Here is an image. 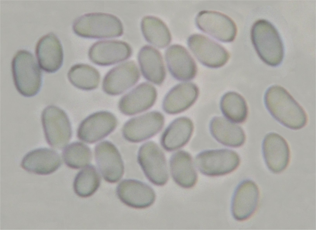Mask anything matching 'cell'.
Returning a JSON list of instances; mask_svg holds the SVG:
<instances>
[{"instance_id":"6da1fadb","label":"cell","mask_w":316,"mask_h":230,"mask_svg":"<svg viewBox=\"0 0 316 230\" xmlns=\"http://www.w3.org/2000/svg\"><path fill=\"white\" fill-rule=\"evenodd\" d=\"M265 106L272 117L284 126L300 129L308 121L303 108L284 88L278 85L269 87L264 96Z\"/></svg>"},{"instance_id":"7a4b0ae2","label":"cell","mask_w":316,"mask_h":230,"mask_svg":"<svg viewBox=\"0 0 316 230\" xmlns=\"http://www.w3.org/2000/svg\"><path fill=\"white\" fill-rule=\"evenodd\" d=\"M251 37L263 62L272 67L281 64L284 56L283 44L278 31L271 23L264 19L256 21L252 27Z\"/></svg>"},{"instance_id":"3957f363","label":"cell","mask_w":316,"mask_h":230,"mask_svg":"<svg viewBox=\"0 0 316 230\" xmlns=\"http://www.w3.org/2000/svg\"><path fill=\"white\" fill-rule=\"evenodd\" d=\"M73 29L77 35L89 39L117 37L123 33V23L118 17L102 12L90 13L81 15L74 22Z\"/></svg>"},{"instance_id":"277c9868","label":"cell","mask_w":316,"mask_h":230,"mask_svg":"<svg viewBox=\"0 0 316 230\" xmlns=\"http://www.w3.org/2000/svg\"><path fill=\"white\" fill-rule=\"evenodd\" d=\"M11 70L15 85L20 94L31 97L39 92L42 72L31 53L24 50L18 51L12 60Z\"/></svg>"},{"instance_id":"5b68a950","label":"cell","mask_w":316,"mask_h":230,"mask_svg":"<svg viewBox=\"0 0 316 230\" xmlns=\"http://www.w3.org/2000/svg\"><path fill=\"white\" fill-rule=\"evenodd\" d=\"M41 120L48 144L56 149L64 147L72 135L71 123L66 113L57 106L49 105L43 110Z\"/></svg>"},{"instance_id":"8992f818","label":"cell","mask_w":316,"mask_h":230,"mask_svg":"<svg viewBox=\"0 0 316 230\" xmlns=\"http://www.w3.org/2000/svg\"><path fill=\"white\" fill-rule=\"evenodd\" d=\"M195 162L202 174L217 176L228 174L235 170L239 165L240 158L238 154L231 150H208L198 154Z\"/></svg>"},{"instance_id":"52a82bcc","label":"cell","mask_w":316,"mask_h":230,"mask_svg":"<svg viewBox=\"0 0 316 230\" xmlns=\"http://www.w3.org/2000/svg\"><path fill=\"white\" fill-rule=\"evenodd\" d=\"M137 160L144 175L154 184L162 186L169 178L167 162L162 150L155 142H145L139 148Z\"/></svg>"},{"instance_id":"ba28073f","label":"cell","mask_w":316,"mask_h":230,"mask_svg":"<svg viewBox=\"0 0 316 230\" xmlns=\"http://www.w3.org/2000/svg\"><path fill=\"white\" fill-rule=\"evenodd\" d=\"M187 44L193 54L203 65L211 68L225 65L230 55L222 46L209 38L200 34L190 36Z\"/></svg>"},{"instance_id":"9c48e42d","label":"cell","mask_w":316,"mask_h":230,"mask_svg":"<svg viewBox=\"0 0 316 230\" xmlns=\"http://www.w3.org/2000/svg\"><path fill=\"white\" fill-rule=\"evenodd\" d=\"M197 27L218 40L230 42L235 39L237 32L235 23L230 17L211 10L200 12L195 18Z\"/></svg>"},{"instance_id":"30bf717a","label":"cell","mask_w":316,"mask_h":230,"mask_svg":"<svg viewBox=\"0 0 316 230\" xmlns=\"http://www.w3.org/2000/svg\"><path fill=\"white\" fill-rule=\"evenodd\" d=\"M164 122V116L161 113L157 111L149 112L127 121L123 127L122 134L129 142H141L159 132Z\"/></svg>"},{"instance_id":"8fae6325","label":"cell","mask_w":316,"mask_h":230,"mask_svg":"<svg viewBox=\"0 0 316 230\" xmlns=\"http://www.w3.org/2000/svg\"><path fill=\"white\" fill-rule=\"evenodd\" d=\"M117 125L116 117L107 111L94 113L84 119L80 123L77 136L80 140L88 143H93L109 135Z\"/></svg>"},{"instance_id":"7c38bea8","label":"cell","mask_w":316,"mask_h":230,"mask_svg":"<svg viewBox=\"0 0 316 230\" xmlns=\"http://www.w3.org/2000/svg\"><path fill=\"white\" fill-rule=\"evenodd\" d=\"M96 162L104 179L114 183L119 181L124 173V166L121 156L115 146L111 142L104 141L95 146Z\"/></svg>"},{"instance_id":"4fadbf2b","label":"cell","mask_w":316,"mask_h":230,"mask_svg":"<svg viewBox=\"0 0 316 230\" xmlns=\"http://www.w3.org/2000/svg\"><path fill=\"white\" fill-rule=\"evenodd\" d=\"M140 74L138 67L133 61L123 63L114 67L106 74L102 83V88L107 94H120L135 85Z\"/></svg>"},{"instance_id":"5bb4252c","label":"cell","mask_w":316,"mask_h":230,"mask_svg":"<svg viewBox=\"0 0 316 230\" xmlns=\"http://www.w3.org/2000/svg\"><path fill=\"white\" fill-rule=\"evenodd\" d=\"M132 53L131 47L127 42L110 40L95 42L89 48L88 55L90 60L94 64L107 66L127 59Z\"/></svg>"},{"instance_id":"9a60e30c","label":"cell","mask_w":316,"mask_h":230,"mask_svg":"<svg viewBox=\"0 0 316 230\" xmlns=\"http://www.w3.org/2000/svg\"><path fill=\"white\" fill-rule=\"evenodd\" d=\"M260 191L256 184L250 180L240 183L236 188L231 201V211L239 221L250 218L256 212L259 204Z\"/></svg>"},{"instance_id":"2e32d148","label":"cell","mask_w":316,"mask_h":230,"mask_svg":"<svg viewBox=\"0 0 316 230\" xmlns=\"http://www.w3.org/2000/svg\"><path fill=\"white\" fill-rule=\"evenodd\" d=\"M118 197L126 205L135 209H144L152 205L156 194L149 185L139 180L126 179L121 181L116 189Z\"/></svg>"},{"instance_id":"e0dca14e","label":"cell","mask_w":316,"mask_h":230,"mask_svg":"<svg viewBox=\"0 0 316 230\" xmlns=\"http://www.w3.org/2000/svg\"><path fill=\"white\" fill-rule=\"evenodd\" d=\"M262 149L265 163L271 171L277 174L286 169L290 161V151L282 136L274 132L268 133L263 140Z\"/></svg>"},{"instance_id":"ac0fdd59","label":"cell","mask_w":316,"mask_h":230,"mask_svg":"<svg viewBox=\"0 0 316 230\" xmlns=\"http://www.w3.org/2000/svg\"><path fill=\"white\" fill-rule=\"evenodd\" d=\"M157 97L155 88L148 83L143 82L122 97L119 101L118 108L125 115H134L151 108Z\"/></svg>"},{"instance_id":"d6986e66","label":"cell","mask_w":316,"mask_h":230,"mask_svg":"<svg viewBox=\"0 0 316 230\" xmlns=\"http://www.w3.org/2000/svg\"><path fill=\"white\" fill-rule=\"evenodd\" d=\"M165 57L168 70L176 80L188 81L195 77L197 72L196 63L183 46L171 45L166 50Z\"/></svg>"},{"instance_id":"ffe728a7","label":"cell","mask_w":316,"mask_h":230,"mask_svg":"<svg viewBox=\"0 0 316 230\" xmlns=\"http://www.w3.org/2000/svg\"><path fill=\"white\" fill-rule=\"evenodd\" d=\"M39 65L48 73H54L61 67L63 61L62 45L57 36L50 33L41 37L35 47Z\"/></svg>"},{"instance_id":"44dd1931","label":"cell","mask_w":316,"mask_h":230,"mask_svg":"<svg viewBox=\"0 0 316 230\" xmlns=\"http://www.w3.org/2000/svg\"><path fill=\"white\" fill-rule=\"evenodd\" d=\"M61 164V158L55 151L47 148H40L27 153L23 158L21 166L28 172L46 175L55 172Z\"/></svg>"},{"instance_id":"7402d4cb","label":"cell","mask_w":316,"mask_h":230,"mask_svg":"<svg viewBox=\"0 0 316 230\" xmlns=\"http://www.w3.org/2000/svg\"><path fill=\"white\" fill-rule=\"evenodd\" d=\"M197 86L192 82L177 84L172 88L165 96L162 108L166 113L175 114L184 112L191 106L199 95Z\"/></svg>"},{"instance_id":"603a6c76","label":"cell","mask_w":316,"mask_h":230,"mask_svg":"<svg viewBox=\"0 0 316 230\" xmlns=\"http://www.w3.org/2000/svg\"><path fill=\"white\" fill-rule=\"evenodd\" d=\"M138 60L144 77L155 84L161 85L165 79L166 71L160 51L151 46L145 45L139 51Z\"/></svg>"},{"instance_id":"cb8c5ba5","label":"cell","mask_w":316,"mask_h":230,"mask_svg":"<svg viewBox=\"0 0 316 230\" xmlns=\"http://www.w3.org/2000/svg\"><path fill=\"white\" fill-rule=\"evenodd\" d=\"M193 129V122L188 117H183L175 119L162 135L160 142L162 146L169 151L182 147L190 139Z\"/></svg>"},{"instance_id":"d4e9b609","label":"cell","mask_w":316,"mask_h":230,"mask_svg":"<svg viewBox=\"0 0 316 230\" xmlns=\"http://www.w3.org/2000/svg\"><path fill=\"white\" fill-rule=\"evenodd\" d=\"M171 173L175 182L185 188L193 187L198 179L197 173L190 154L183 150L172 155L169 161Z\"/></svg>"},{"instance_id":"484cf974","label":"cell","mask_w":316,"mask_h":230,"mask_svg":"<svg viewBox=\"0 0 316 230\" xmlns=\"http://www.w3.org/2000/svg\"><path fill=\"white\" fill-rule=\"evenodd\" d=\"M210 130L213 137L219 142L226 146L238 147L242 146L246 135L239 126L222 117H215L211 120Z\"/></svg>"},{"instance_id":"4316f807","label":"cell","mask_w":316,"mask_h":230,"mask_svg":"<svg viewBox=\"0 0 316 230\" xmlns=\"http://www.w3.org/2000/svg\"><path fill=\"white\" fill-rule=\"evenodd\" d=\"M140 27L146 41L157 47L164 48L171 41V34L167 26L157 17L151 15L144 16L141 20Z\"/></svg>"},{"instance_id":"83f0119b","label":"cell","mask_w":316,"mask_h":230,"mask_svg":"<svg viewBox=\"0 0 316 230\" xmlns=\"http://www.w3.org/2000/svg\"><path fill=\"white\" fill-rule=\"evenodd\" d=\"M67 76L73 86L85 91L97 88L100 79V73L97 69L84 64H77L73 66L69 70Z\"/></svg>"},{"instance_id":"f1b7e54d","label":"cell","mask_w":316,"mask_h":230,"mask_svg":"<svg viewBox=\"0 0 316 230\" xmlns=\"http://www.w3.org/2000/svg\"><path fill=\"white\" fill-rule=\"evenodd\" d=\"M220 107L224 115L233 122L242 123L247 117L248 109L246 101L236 92L225 93L221 98Z\"/></svg>"},{"instance_id":"f546056e","label":"cell","mask_w":316,"mask_h":230,"mask_svg":"<svg viewBox=\"0 0 316 230\" xmlns=\"http://www.w3.org/2000/svg\"><path fill=\"white\" fill-rule=\"evenodd\" d=\"M101 180L96 168L89 165L80 171L75 176L73 183L74 191L80 197H89L97 190Z\"/></svg>"},{"instance_id":"4dcf8cb0","label":"cell","mask_w":316,"mask_h":230,"mask_svg":"<svg viewBox=\"0 0 316 230\" xmlns=\"http://www.w3.org/2000/svg\"><path fill=\"white\" fill-rule=\"evenodd\" d=\"M62 156L68 167L79 169L89 164L92 159V153L87 145L77 142L70 143L64 149Z\"/></svg>"}]
</instances>
